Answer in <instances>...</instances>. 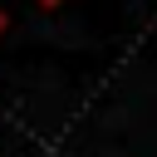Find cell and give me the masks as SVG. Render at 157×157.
Masks as SVG:
<instances>
[{
	"label": "cell",
	"mask_w": 157,
	"mask_h": 157,
	"mask_svg": "<svg viewBox=\"0 0 157 157\" xmlns=\"http://www.w3.org/2000/svg\"><path fill=\"white\" fill-rule=\"evenodd\" d=\"M0 34H5V10H0Z\"/></svg>",
	"instance_id": "obj_1"
},
{
	"label": "cell",
	"mask_w": 157,
	"mask_h": 157,
	"mask_svg": "<svg viewBox=\"0 0 157 157\" xmlns=\"http://www.w3.org/2000/svg\"><path fill=\"white\" fill-rule=\"evenodd\" d=\"M39 5H64V0H39Z\"/></svg>",
	"instance_id": "obj_2"
}]
</instances>
